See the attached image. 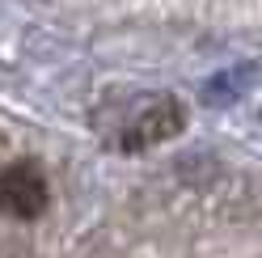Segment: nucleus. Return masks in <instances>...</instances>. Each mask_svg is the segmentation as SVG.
<instances>
[{
  "label": "nucleus",
  "mask_w": 262,
  "mask_h": 258,
  "mask_svg": "<svg viewBox=\"0 0 262 258\" xmlns=\"http://www.w3.org/2000/svg\"><path fill=\"white\" fill-rule=\"evenodd\" d=\"M51 203V186L47 174L34 161H17V165L0 169V212L13 220H38Z\"/></svg>",
  "instance_id": "obj_1"
},
{
  "label": "nucleus",
  "mask_w": 262,
  "mask_h": 258,
  "mask_svg": "<svg viewBox=\"0 0 262 258\" xmlns=\"http://www.w3.org/2000/svg\"><path fill=\"white\" fill-rule=\"evenodd\" d=\"M182 123H186V115H182V102H178V98H152V102L140 106V115L127 119L123 136H119V148L144 153V148H152V144L178 136Z\"/></svg>",
  "instance_id": "obj_2"
},
{
  "label": "nucleus",
  "mask_w": 262,
  "mask_h": 258,
  "mask_svg": "<svg viewBox=\"0 0 262 258\" xmlns=\"http://www.w3.org/2000/svg\"><path fill=\"white\" fill-rule=\"evenodd\" d=\"M258 76H262V68L250 59V63H233V68H224V72H216L203 85V102L207 106H228V102H237V98H245L254 85H258Z\"/></svg>",
  "instance_id": "obj_3"
}]
</instances>
